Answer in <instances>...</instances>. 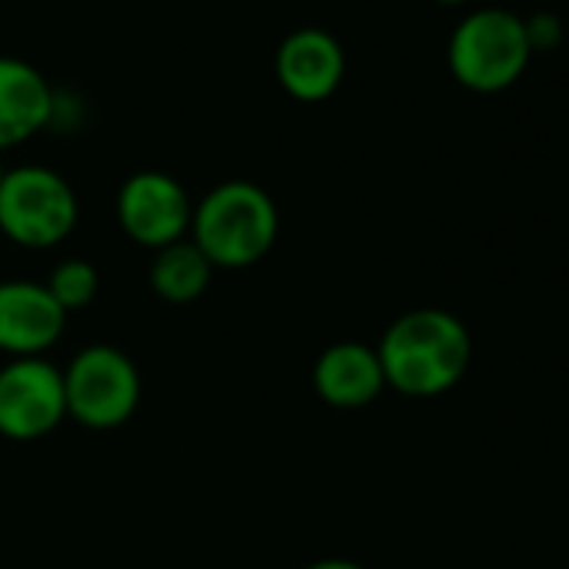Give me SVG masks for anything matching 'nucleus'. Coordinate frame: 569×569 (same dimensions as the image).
<instances>
[{
	"label": "nucleus",
	"instance_id": "obj_13",
	"mask_svg": "<svg viewBox=\"0 0 569 569\" xmlns=\"http://www.w3.org/2000/svg\"><path fill=\"white\" fill-rule=\"evenodd\" d=\"M48 292L54 296V302L71 316V312H81L88 309L94 299H98V289H101V278H98V268L84 258H64L54 264V271L48 274Z\"/></svg>",
	"mask_w": 569,
	"mask_h": 569
},
{
	"label": "nucleus",
	"instance_id": "obj_4",
	"mask_svg": "<svg viewBox=\"0 0 569 569\" xmlns=\"http://www.w3.org/2000/svg\"><path fill=\"white\" fill-rule=\"evenodd\" d=\"M78 224V194L44 164L8 168L0 181V231L21 248H54Z\"/></svg>",
	"mask_w": 569,
	"mask_h": 569
},
{
	"label": "nucleus",
	"instance_id": "obj_17",
	"mask_svg": "<svg viewBox=\"0 0 569 569\" xmlns=\"http://www.w3.org/2000/svg\"><path fill=\"white\" fill-rule=\"evenodd\" d=\"M4 171H8V168H4V164H0V181H4Z\"/></svg>",
	"mask_w": 569,
	"mask_h": 569
},
{
	"label": "nucleus",
	"instance_id": "obj_3",
	"mask_svg": "<svg viewBox=\"0 0 569 569\" xmlns=\"http://www.w3.org/2000/svg\"><path fill=\"white\" fill-rule=\"evenodd\" d=\"M452 78L476 94H496L512 88L532 51L522 18L502 8H482L462 18L446 48Z\"/></svg>",
	"mask_w": 569,
	"mask_h": 569
},
{
	"label": "nucleus",
	"instance_id": "obj_16",
	"mask_svg": "<svg viewBox=\"0 0 569 569\" xmlns=\"http://www.w3.org/2000/svg\"><path fill=\"white\" fill-rule=\"evenodd\" d=\"M436 4H442V8H459V4H466V0H436Z\"/></svg>",
	"mask_w": 569,
	"mask_h": 569
},
{
	"label": "nucleus",
	"instance_id": "obj_2",
	"mask_svg": "<svg viewBox=\"0 0 569 569\" xmlns=\"http://www.w3.org/2000/svg\"><path fill=\"white\" fill-rule=\"evenodd\" d=\"M278 204L251 181L214 184L191 214L188 238L214 268H248L278 241Z\"/></svg>",
	"mask_w": 569,
	"mask_h": 569
},
{
	"label": "nucleus",
	"instance_id": "obj_6",
	"mask_svg": "<svg viewBox=\"0 0 569 569\" xmlns=\"http://www.w3.org/2000/svg\"><path fill=\"white\" fill-rule=\"evenodd\" d=\"M68 419L64 376L44 356L8 359L0 366V436L34 442Z\"/></svg>",
	"mask_w": 569,
	"mask_h": 569
},
{
	"label": "nucleus",
	"instance_id": "obj_1",
	"mask_svg": "<svg viewBox=\"0 0 569 569\" xmlns=\"http://www.w3.org/2000/svg\"><path fill=\"white\" fill-rule=\"evenodd\" d=\"M376 352L386 386L409 399H432L466 379L472 336L446 309H412L386 329Z\"/></svg>",
	"mask_w": 569,
	"mask_h": 569
},
{
	"label": "nucleus",
	"instance_id": "obj_11",
	"mask_svg": "<svg viewBox=\"0 0 569 569\" xmlns=\"http://www.w3.org/2000/svg\"><path fill=\"white\" fill-rule=\"evenodd\" d=\"M312 386L332 409H366L386 389L379 352L366 342H336L316 359Z\"/></svg>",
	"mask_w": 569,
	"mask_h": 569
},
{
	"label": "nucleus",
	"instance_id": "obj_14",
	"mask_svg": "<svg viewBox=\"0 0 569 569\" xmlns=\"http://www.w3.org/2000/svg\"><path fill=\"white\" fill-rule=\"evenodd\" d=\"M522 28H526V41H529V51L532 54H542V51H556L562 44V21L549 11H539L532 18H522Z\"/></svg>",
	"mask_w": 569,
	"mask_h": 569
},
{
	"label": "nucleus",
	"instance_id": "obj_7",
	"mask_svg": "<svg viewBox=\"0 0 569 569\" xmlns=\"http://www.w3.org/2000/svg\"><path fill=\"white\" fill-rule=\"evenodd\" d=\"M194 204L184 184L164 171H138L118 191V221L134 244L161 251L191 231Z\"/></svg>",
	"mask_w": 569,
	"mask_h": 569
},
{
	"label": "nucleus",
	"instance_id": "obj_10",
	"mask_svg": "<svg viewBox=\"0 0 569 569\" xmlns=\"http://www.w3.org/2000/svg\"><path fill=\"white\" fill-rule=\"evenodd\" d=\"M51 118L54 91L48 78L21 58H0V151L31 141Z\"/></svg>",
	"mask_w": 569,
	"mask_h": 569
},
{
	"label": "nucleus",
	"instance_id": "obj_9",
	"mask_svg": "<svg viewBox=\"0 0 569 569\" xmlns=\"http://www.w3.org/2000/svg\"><path fill=\"white\" fill-rule=\"evenodd\" d=\"M274 78L289 98L302 104H322L346 78V51L322 28L292 31L274 51Z\"/></svg>",
	"mask_w": 569,
	"mask_h": 569
},
{
	"label": "nucleus",
	"instance_id": "obj_15",
	"mask_svg": "<svg viewBox=\"0 0 569 569\" xmlns=\"http://www.w3.org/2000/svg\"><path fill=\"white\" fill-rule=\"evenodd\" d=\"M306 569H366L352 559H319V562H309Z\"/></svg>",
	"mask_w": 569,
	"mask_h": 569
},
{
	"label": "nucleus",
	"instance_id": "obj_5",
	"mask_svg": "<svg viewBox=\"0 0 569 569\" xmlns=\"http://www.w3.org/2000/svg\"><path fill=\"white\" fill-rule=\"evenodd\" d=\"M61 376L68 416L88 429H118L141 406V372L114 346L81 349Z\"/></svg>",
	"mask_w": 569,
	"mask_h": 569
},
{
	"label": "nucleus",
	"instance_id": "obj_8",
	"mask_svg": "<svg viewBox=\"0 0 569 569\" xmlns=\"http://www.w3.org/2000/svg\"><path fill=\"white\" fill-rule=\"evenodd\" d=\"M68 312L54 302L44 281H0V352L11 359H38L64 336Z\"/></svg>",
	"mask_w": 569,
	"mask_h": 569
},
{
	"label": "nucleus",
	"instance_id": "obj_12",
	"mask_svg": "<svg viewBox=\"0 0 569 569\" xmlns=\"http://www.w3.org/2000/svg\"><path fill=\"white\" fill-rule=\"evenodd\" d=\"M211 274H214V264L204 258V251L191 238H181L154 251L151 289L168 306H191L208 292Z\"/></svg>",
	"mask_w": 569,
	"mask_h": 569
}]
</instances>
